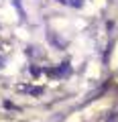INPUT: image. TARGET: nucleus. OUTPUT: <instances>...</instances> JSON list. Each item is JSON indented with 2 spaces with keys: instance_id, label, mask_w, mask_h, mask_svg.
<instances>
[{
  "instance_id": "1",
  "label": "nucleus",
  "mask_w": 118,
  "mask_h": 122,
  "mask_svg": "<svg viewBox=\"0 0 118 122\" xmlns=\"http://www.w3.org/2000/svg\"><path fill=\"white\" fill-rule=\"evenodd\" d=\"M69 4H71V6H77V8H79V6L83 4V0H69Z\"/></svg>"
}]
</instances>
